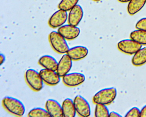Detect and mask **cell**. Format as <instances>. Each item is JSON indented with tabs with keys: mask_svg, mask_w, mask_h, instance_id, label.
Masks as SVG:
<instances>
[{
	"mask_svg": "<svg viewBox=\"0 0 146 117\" xmlns=\"http://www.w3.org/2000/svg\"><path fill=\"white\" fill-rule=\"evenodd\" d=\"M58 31L67 40L76 39L80 35L81 30L77 26L66 24L59 27Z\"/></svg>",
	"mask_w": 146,
	"mask_h": 117,
	"instance_id": "30bf717a",
	"label": "cell"
},
{
	"mask_svg": "<svg viewBox=\"0 0 146 117\" xmlns=\"http://www.w3.org/2000/svg\"><path fill=\"white\" fill-rule=\"evenodd\" d=\"M109 109L107 105L101 104H96L95 108V116L96 117H109Z\"/></svg>",
	"mask_w": 146,
	"mask_h": 117,
	"instance_id": "44dd1931",
	"label": "cell"
},
{
	"mask_svg": "<svg viewBox=\"0 0 146 117\" xmlns=\"http://www.w3.org/2000/svg\"><path fill=\"white\" fill-rule=\"evenodd\" d=\"M40 75L44 83L50 86H54L59 83L61 77L57 71L43 68L40 70Z\"/></svg>",
	"mask_w": 146,
	"mask_h": 117,
	"instance_id": "52a82bcc",
	"label": "cell"
},
{
	"mask_svg": "<svg viewBox=\"0 0 146 117\" xmlns=\"http://www.w3.org/2000/svg\"><path fill=\"white\" fill-rule=\"evenodd\" d=\"M141 116V110L137 107L131 108L125 115V117H139Z\"/></svg>",
	"mask_w": 146,
	"mask_h": 117,
	"instance_id": "603a6c76",
	"label": "cell"
},
{
	"mask_svg": "<svg viewBox=\"0 0 146 117\" xmlns=\"http://www.w3.org/2000/svg\"><path fill=\"white\" fill-rule=\"evenodd\" d=\"M58 63L55 58L48 55L41 56L38 61L39 65L44 68L54 71H57Z\"/></svg>",
	"mask_w": 146,
	"mask_h": 117,
	"instance_id": "9a60e30c",
	"label": "cell"
},
{
	"mask_svg": "<svg viewBox=\"0 0 146 117\" xmlns=\"http://www.w3.org/2000/svg\"><path fill=\"white\" fill-rule=\"evenodd\" d=\"M135 28L138 30L146 31V18L139 20L136 24Z\"/></svg>",
	"mask_w": 146,
	"mask_h": 117,
	"instance_id": "cb8c5ba5",
	"label": "cell"
},
{
	"mask_svg": "<svg viewBox=\"0 0 146 117\" xmlns=\"http://www.w3.org/2000/svg\"><path fill=\"white\" fill-rule=\"evenodd\" d=\"M72 66V60L67 54H65L58 63L57 71L60 77L69 73Z\"/></svg>",
	"mask_w": 146,
	"mask_h": 117,
	"instance_id": "8fae6325",
	"label": "cell"
},
{
	"mask_svg": "<svg viewBox=\"0 0 146 117\" xmlns=\"http://www.w3.org/2000/svg\"><path fill=\"white\" fill-rule=\"evenodd\" d=\"M83 15L82 8L80 5L77 4L70 11L68 17V24L77 26L82 19Z\"/></svg>",
	"mask_w": 146,
	"mask_h": 117,
	"instance_id": "7c38bea8",
	"label": "cell"
},
{
	"mask_svg": "<svg viewBox=\"0 0 146 117\" xmlns=\"http://www.w3.org/2000/svg\"><path fill=\"white\" fill-rule=\"evenodd\" d=\"M146 3V0H131L127 6V11L131 15L136 14L141 10Z\"/></svg>",
	"mask_w": 146,
	"mask_h": 117,
	"instance_id": "e0dca14e",
	"label": "cell"
},
{
	"mask_svg": "<svg viewBox=\"0 0 146 117\" xmlns=\"http://www.w3.org/2000/svg\"><path fill=\"white\" fill-rule=\"evenodd\" d=\"M46 109L52 117H63L62 107L58 101L54 99H48L45 104Z\"/></svg>",
	"mask_w": 146,
	"mask_h": 117,
	"instance_id": "4fadbf2b",
	"label": "cell"
},
{
	"mask_svg": "<svg viewBox=\"0 0 146 117\" xmlns=\"http://www.w3.org/2000/svg\"><path fill=\"white\" fill-rule=\"evenodd\" d=\"M25 79L29 87L34 91L37 92L43 89L44 82L40 72L32 68L27 70L25 73Z\"/></svg>",
	"mask_w": 146,
	"mask_h": 117,
	"instance_id": "277c9868",
	"label": "cell"
},
{
	"mask_svg": "<svg viewBox=\"0 0 146 117\" xmlns=\"http://www.w3.org/2000/svg\"><path fill=\"white\" fill-rule=\"evenodd\" d=\"M131 0H118L119 2L122 3H125L129 2Z\"/></svg>",
	"mask_w": 146,
	"mask_h": 117,
	"instance_id": "83f0119b",
	"label": "cell"
},
{
	"mask_svg": "<svg viewBox=\"0 0 146 117\" xmlns=\"http://www.w3.org/2000/svg\"><path fill=\"white\" fill-rule=\"evenodd\" d=\"M93 1H100L101 0H93Z\"/></svg>",
	"mask_w": 146,
	"mask_h": 117,
	"instance_id": "f1b7e54d",
	"label": "cell"
},
{
	"mask_svg": "<svg viewBox=\"0 0 146 117\" xmlns=\"http://www.w3.org/2000/svg\"><path fill=\"white\" fill-rule=\"evenodd\" d=\"M2 105L7 112L15 116L22 117L25 113L24 104L21 100L15 97H5L2 100Z\"/></svg>",
	"mask_w": 146,
	"mask_h": 117,
	"instance_id": "6da1fadb",
	"label": "cell"
},
{
	"mask_svg": "<svg viewBox=\"0 0 146 117\" xmlns=\"http://www.w3.org/2000/svg\"><path fill=\"white\" fill-rule=\"evenodd\" d=\"M85 80V75L79 72L68 73L62 77L65 85L70 87H76L82 84Z\"/></svg>",
	"mask_w": 146,
	"mask_h": 117,
	"instance_id": "ba28073f",
	"label": "cell"
},
{
	"mask_svg": "<svg viewBox=\"0 0 146 117\" xmlns=\"http://www.w3.org/2000/svg\"><path fill=\"white\" fill-rule=\"evenodd\" d=\"M79 0H61L58 5L59 9L69 11L77 4Z\"/></svg>",
	"mask_w": 146,
	"mask_h": 117,
	"instance_id": "7402d4cb",
	"label": "cell"
},
{
	"mask_svg": "<svg viewBox=\"0 0 146 117\" xmlns=\"http://www.w3.org/2000/svg\"><path fill=\"white\" fill-rule=\"evenodd\" d=\"M131 63L135 66H141L146 63V47L141 48L134 54Z\"/></svg>",
	"mask_w": 146,
	"mask_h": 117,
	"instance_id": "ac0fdd59",
	"label": "cell"
},
{
	"mask_svg": "<svg viewBox=\"0 0 146 117\" xmlns=\"http://www.w3.org/2000/svg\"><path fill=\"white\" fill-rule=\"evenodd\" d=\"M89 50L85 46L78 45L70 48L66 54L73 61L84 59L88 56Z\"/></svg>",
	"mask_w": 146,
	"mask_h": 117,
	"instance_id": "5bb4252c",
	"label": "cell"
},
{
	"mask_svg": "<svg viewBox=\"0 0 146 117\" xmlns=\"http://www.w3.org/2000/svg\"><path fill=\"white\" fill-rule=\"evenodd\" d=\"M63 116L64 117H74L77 112L74 105V100L67 98L64 100L62 105Z\"/></svg>",
	"mask_w": 146,
	"mask_h": 117,
	"instance_id": "2e32d148",
	"label": "cell"
},
{
	"mask_svg": "<svg viewBox=\"0 0 146 117\" xmlns=\"http://www.w3.org/2000/svg\"><path fill=\"white\" fill-rule=\"evenodd\" d=\"M117 96V90L114 87L105 88L96 93L93 97V101L96 104L108 105L112 103Z\"/></svg>",
	"mask_w": 146,
	"mask_h": 117,
	"instance_id": "7a4b0ae2",
	"label": "cell"
},
{
	"mask_svg": "<svg viewBox=\"0 0 146 117\" xmlns=\"http://www.w3.org/2000/svg\"><path fill=\"white\" fill-rule=\"evenodd\" d=\"M74 105L77 113L80 117H88L91 114V108L88 102L81 95L74 98Z\"/></svg>",
	"mask_w": 146,
	"mask_h": 117,
	"instance_id": "8992f818",
	"label": "cell"
},
{
	"mask_svg": "<svg viewBox=\"0 0 146 117\" xmlns=\"http://www.w3.org/2000/svg\"><path fill=\"white\" fill-rule=\"evenodd\" d=\"M48 39L52 48L58 54H66L70 49L66 39L58 31L50 32Z\"/></svg>",
	"mask_w": 146,
	"mask_h": 117,
	"instance_id": "3957f363",
	"label": "cell"
},
{
	"mask_svg": "<svg viewBox=\"0 0 146 117\" xmlns=\"http://www.w3.org/2000/svg\"><path fill=\"white\" fill-rule=\"evenodd\" d=\"M117 46L121 52L130 55L135 54L142 47V45L131 38L119 41Z\"/></svg>",
	"mask_w": 146,
	"mask_h": 117,
	"instance_id": "5b68a950",
	"label": "cell"
},
{
	"mask_svg": "<svg viewBox=\"0 0 146 117\" xmlns=\"http://www.w3.org/2000/svg\"><path fill=\"white\" fill-rule=\"evenodd\" d=\"M130 38L141 45H146V31L137 29L131 32Z\"/></svg>",
	"mask_w": 146,
	"mask_h": 117,
	"instance_id": "d6986e66",
	"label": "cell"
},
{
	"mask_svg": "<svg viewBox=\"0 0 146 117\" xmlns=\"http://www.w3.org/2000/svg\"><path fill=\"white\" fill-rule=\"evenodd\" d=\"M109 117H122V115H120V114L117 112H114V111H112V112H110L109 114Z\"/></svg>",
	"mask_w": 146,
	"mask_h": 117,
	"instance_id": "d4e9b609",
	"label": "cell"
},
{
	"mask_svg": "<svg viewBox=\"0 0 146 117\" xmlns=\"http://www.w3.org/2000/svg\"><path fill=\"white\" fill-rule=\"evenodd\" d=\"M28 116L29 117H51V115L46 108L37 107L31 109L28 113Z\"/></svg>",
	"mask_w": 146,
	"mask_h": 117,
	"instance_id": "ffe728a7",
	"label": "cell"
},
{
	"mask_svg": "<svg viewBox=\"0 0 146 117\" xmlns=\"http://www.w3.org/2000/svg\"><path fill=\"white\" fill-rule=\"evenodd\" d=\"M6 60V56L5 54H0V65H2Z\"/></svg>",
	"mask_w": 146,
	"mask_h": 117,
	"instance_id": "4316f807",
	"label": "cell"
},
{
	"mask_svg": "<svg viewBox=\"0 0 146 117\" xmlns=\"http://www.w3.org/2000/svg\"><path fill=\"white\" fill-rule=\"evenodd\" d=\"M141 117H146V105L141 110Z\"/></svg>",
	"mask_w": 146,
	"mask_h": 117,
	"instance_id": "484cf974",
	"label": "cell"
},
{
	"mask_svg": "<svg viewBox=\"0 0 146 117\" xmlns=\"http://www.w3.org/2000/svg\"><path fill=\"white\" fill-rule=\"evenodd\" d=\"M67 11L59 9L51 16L48 21V24L52 28H59L66 22L68 20Z\"/></svg>",
	"mask_w": 146,
	"mask_h": 117,
	"instance_id": "9c48e42d",
	"label": "cell"
}]
</instances>
